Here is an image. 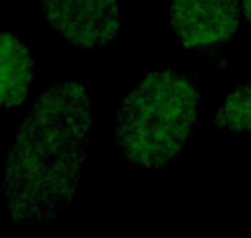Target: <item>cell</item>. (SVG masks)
Wrapping results in <instances>:
<instances>
[{
  "label": "cell",
  "instance_id": "obj_2",
  "mask_svg": "<svg viewBox=\"0 0 251 238\" xmlns=\"http://www.w3.org/2000/svg\"><path fill=\"white\" fill-rule=\"evenodd\" d=\"M201 114V90L194 75L179 69H155L123 98L116 114V144L139 168L162 170L181 154Z\"/></svg>",
  "mask_w": 251,
  "mask_h": 238
},
{
  "label": "cell",
  "instance_id": "obj_3",
  "mask_svg": "<svg viewBox=\"0 0 251 238\" xmlns=\"http://www.w3.org/2000/svg\"><path fill=\"white\" fill-rule=\"evenodd\" d=\"M48 25L74 48L97 51L121 34L119 0H38Z\"/></svg>",
  "mask_w": 251,
  "mask_h": 238
},
{
  "label": "cell",
  "instance_id": "obj_7",
  "mask_svg": "<svg viewBox=\"0 0 251 238\" xmlns=\"http://www.w3.org/2000/svg\"><path fill=\"white\" fill-rule=\"evenodd\" d=\"M243 17L245 22L251 23V0H243Z\"/></svg>",
  "mask_w": 251,
  "mask_h": 238
},
{
  "label": "cell",
  "instance_id": "obj_5",
  "mask_svg": "<svg viewBox=\"0 0 251 238\" xmlns=\"http://www.w3.org/2000/svg\"><path fill=\"white\" fill-rule=\"evenodd\" d=\"M34 60L18 34L0 33V109H13L28 98Z\"/></svg>",
  "mask_w": 251,
  "mask_h": 238
},
{
  "label": "cell",
  "instance_id": "obj_4",
  "mask_svg": "<svg viewBox=\"0 0 251 238\" xmlns=\"http://www.w3.org/2000/svg\"><path fill=\"white\" fill-rule=\"evenodd\" d=\"M170 23L184 49H212L237 33L240 0H173Z\"/></svg>",
  "mask_w": 251,
  "mask_h": 238
},
{
  "label": "cell",
  "instance_id": "obj_6",
  "mask_svg": "<svg viewBox=\"0 0 251 238\" xmlns=\"http://www.w3.org/2000/svg\"><path fill=\"white\" fill-rule=\"evenodd\" d=\"M214 126L219 131L235 134L251 132V80L235 87L225 96L215 114Z\"/></svg>",
  "mask_w": 251,
  "mask_h": 238
},
{
  "label": "cell",
  "instance_id": "obj_1",
  "mask_svg": "<svg viewBox=\"0 0 251 238\" xmlns=\"http://www.w3.org/2000/svg\"><path fill=\"white\" fill-rule=\"evenodd\" d=\"M93 129L87 88L54 80L25 116L3 165V192L12 219L43 224L67 209L82 185Z\"/></svg>",
  "mask_w": 251,
  "mask_h": 238
}]
</instances>
